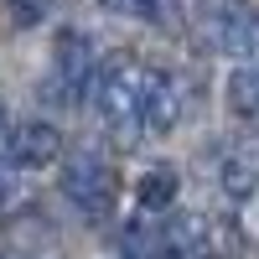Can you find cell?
Wrapping results in <instances>:
<instances>
[{
    "label": "cell",
    "mask_w": 259,
    "mask_h": 259,
    "mask_svg": "<svg viewBox=\"0 0 259 259\" xmlns=\"http://www.w3.org/2000/svg\"><path fill=\"white\" fill-rule=\"evenodd\" d=\"M212 41H218L223 52H233V57H259V11H249V6H223V11H212Z\"/></svg>",
    "instance_id": "5b68a950"
},
{
    "label": "cell",
    "mask_w": 259,
    "mask_h": 259,
    "mask_svg": "<svg viewBox=\"0 0 259 259\" xmlns=\"http://www.w3.org/2000/svg\"><path fill=\"white\" fill-rule=\"evenodd\" d=\"M11 182H16V177H11V166H6V161H0V202H6V197H11Z\"/></svg>",
    "instance_id": "7c38bea8"
},
{
    "label": "cell",
    "mask_w": 259,
    "mask_h": 259,
    "mask_svg": "<svg viewBox=\"0 0 259 259\" xmlns=\"http://www.w3.org/2000/svg\"><path fill=\"white\" fill-rule=\"evenodd\" d=\"M99 6L114 16H140V21H156V26H177V0H99Z\"/></svg>",
    "instance_id": "9c48e42d"
},
{
    "label": "cell",
    "mask_w": 259,
    "mask_h": 259,
    "mask_svg": "<svg viewBox=\"0 0 259 259\" xmlns=\"http://www.w3.org/2000/svg\"><path fill=\"white\" fill-rule=\"evenodd\" d=\"M6 135H11V119H6V104H0V145H6Z\"/></svg>",
    "instance_id": "4fadbf2b"
},
{
    "label": "cell",
    "mask_w": 259,
    "mask_h": 259,
    "mask_svg": "<svg viewBox=\"0 0 259 259\" xmlns=\"http://www.w3.org/2000/svg\"><path fill=\"white\" fill-rule=\"evenodd\" d=\"M228 109L239 114L249 130H259V57L239 62L228 73Z\"/></svg>",
    "instance_id": "52a82bcc"
},
{
    "label": "cell",
    "mask_w": 259,
    "mask_h": 259,
    "mask_svg": "<svg viewBox=\"0 0 259 259\" xmlns=\"http://www.w3.org/2000/svg\"><path fill=\"white\" fill-rule=\"evenodd\" d=\"M145 94H150V68L145 62H130V57L109 62L94 78V109H99V119L109 124V135L119 145L145 135Z\"/></svg>",
    "instance_id": "6da1fadb"
},
{
    "label": "cell",
    "mask_w": 259,
    "mask_h": 259,
    "mask_svg": "<svg viewBox=\"0 0 259 259\" xmlns=\"http://www.w3.org/2000/svg\"><path fill=\"white\" fill-rule=\"evenodd\" d=\"M0 156H6L11 171H41L62 156V135L47 124V119H26V124H11L6 145H0Z\"/></svg>",
    "instance_id": "3957f363"
},
{
    "label": "cell",
    "mask_w": 259,
    "mask_h": 259,
    "mask_svg": "<svg viewBox=\"0 0 259 259\" xmlns=\"http://www.w3.org/2000/svg\"><path fill=\"white\" fill-rule=\"evenodd\" d=\"M177 202V171L171 166H150L140 177V212H166Z\"/></svg>",
    "instance_id": "ba28073f"
},
{
    "label": "cell",
    "mask_w": 259,
    "mask_h": 259,
    "mask_svg": "<svg viewBox=\"0 0 259 259\" xmlns=\"http://www.w3.org/2000/svg\"><path fill=\"white\" fill-rule=\"evenodd\" d=\"M94 83V36L62 31L52 52V99H73Z\"/></svg>",
    "instance_id": "277c9868"
},
{
    "label": "cell",
    "mask_w": 259,
    "mask_h": 259,
    "mask_svg": "<svg viewBox=\"0 0 259 259\" xmlns=\"http://www.w3.org/2000/svg\"><path fill=\"white\" fill-rule=\"evenodd\" d=\"M254 161H244V156H228L223 161V187H228V197H249L254 192Z\"/></svg>",
    "instance_id": "30bf717a"
},
{
    "label": "cell",
    "mask_w": 259,
    "mask_h": 259,
    "mask_svg": "<svg viewBox=\"0 0 259 259\" xmlns=\"http://www.w3.org/2000/svg\"><path fill=\"white\" fill-rule=\"evenodd\" d=\"M182 119V94H177V78L150 68V94H145V130L166 135L171 124Z\"/></svg>",
    "instance_id": "8992f818"
},
{
    "label": "cell",
    "mask_w": 259,
    "mask_h": 259,
    "mask_svg": "<svg viewBox=\"0 0 259 259\" xmlns=\"http://www.w3.org/2000/svg\"><path fill=\"white\" fill-rule=\"evenodd\" d=\"M62 197H68L83 218H94V223H104L114 212V202H119V182H114V166L104 161V156H94V150H83V156H73L68 166H62Z\"/></svg>",
    "instance_id": "7a4b0ae2"
},
{
    "label": "cell",
    "mask_w": 259,
    "mask_h": 259,
    "mask_svg": "<svg viewBox=\"0 0 259 259\" xmlns=\"http://www.w3.org/2000/svg\"><path fill=\"white\" fill-rule=\"evenodd\" d=\"M11 11H16V21H21V26H31V21L47 11V0H11Z\"/></svg>",
    "instance_id": "8fae6325"
}]
</instances>
